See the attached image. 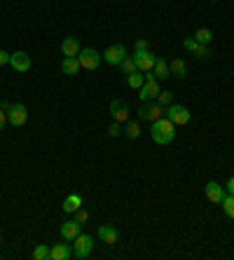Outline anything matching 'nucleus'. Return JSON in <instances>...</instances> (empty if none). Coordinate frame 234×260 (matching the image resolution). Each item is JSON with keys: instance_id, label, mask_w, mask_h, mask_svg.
Listing matches in <instances>:
<instances>
[{"instance_id": "obj_6", "label": "nucleus", "mask_w": 234, "mask_h": 260, "mask_svg": "<svg viewBox=\"0 0 234 260\" xmlns=\"http://www.w3.org/2000/svg\"><path fill=\"white\" fill-rule=\"evenodd\" d=\"M28 120V108L23 106V103H12L7 110V122L12 127H23Z\"/></svg>"}, {"instance_id": "obj_29", "label": "nucleus", "mask_w": 234, "mask_h": 260, "mask_svg": "<svg viewBox=\"0 0 234 260\" xmlns=\"http://www.w3.org/2000/svg\"><path fill=\"white\" fill-rule=\"evenodd\" d=\"M119 134H122V127H119V122H115V120H113V124L108 127V136L110 138H117Z\"/></svg>"}, {"instance_id": "obj_5", "label": "nucleus", "mask_w": 234, "mask_h": 260, "mask_svg": "<svg viewBox=\"0 0 234 260\" xmlns=\"http://www.w3.org/2000/svg\"><path fill=\"white\" fill-rule=\"evenodd\" d=\"M78 59H80V66L85 70H96L99 66H101V61H103V56L96 49H80V54H78Z\"/></svg>"}, {"instance_id": "obj_32", "label": "nucleus", "mask_w": 234, "mask_h": 260, "mask_svg": "<svg viewBox=\"0 0 234 260\" xmlns=\"http://www.w3.org/2000/svg\"><path fill=\"white\" fill-rule=\"evenodd\" d=\"M5 124H7V110H2V108H0V131L5 129Z\"/></svg>"}, {"instance_id": "obj_33", "label": "nucleus", "mask_w": 234, "mask_h": 260, "mask_svg": "<svg viewBox=\"0 0 234 260\" xmlns=\"http://www.w3.org/2000/svg\"><path fill=\"white\" fill-rule=\"evenodd\" d=\"M140 49H148V40H145V38L136 40V52H140Z\"/></svg>"}, {"instance_id": "obj_4", "label": "nucleus", "mask_w": 234, "mask_h": 260, "mask_svg": "<svg viewBox=\"0 0 234 260\" xmlns=\"http://www.w3.org/2000/svg\"><path fill=\"white\" fill-rule=\"evenodd\" d=\"M138 117L148 122H157L159 117H164V108L157 101H143V106L138 108Z\"/></svg>"}, {"instance_id": "obj_15", "label": "nucleus", "mask_w": 234, "mask_h": 260, "mask_svg": "<svg viewBox=\"0 0 234 260\" xmlns=\"http://www.w3.org/2000/svg\"><path fill=\"white\" fill-rule=\"evenodd\" d=\"M152 73H155V80H166V77H171V70H169V61H166L164 56H157Z\"/></svg>"}, {"instance_id": "obj_25", "label": "nucleus", "mask_w": 234, "mask_h": 260, "mask_svg": "<svg viewBox=\"0 0 234 260\" xmlns=\"http://www.w3.org/2000/svg\"><path fill=\"white\" fill-rule=\"evenodd\" d=\"M124 134H126V138H131V141H136V138L140 136V127H138V122H129V124H126Z\"/></svg>"}, {"instance_id": "obj_20", "label": "nucleus", "mask_w": 234, "mask_h": 260, "mask_svg": "<svg viewBox=\"0 0 234 260\" xmlns=\"http://www.w3.org/2000/svg\"><path fill=\"white\" fill-rule=\"evenodd\" d=\"M80 207H82V195H68L66 202H63V211L66 214H75Z\"/></svg>"}, {"instance_id": "obj_12", "label": "nucleus", "mask_w": 234, "mask_h": 260, "mask_svg": "<svg viewBox=\"0 0 234 260\" xmlns=\"http://www.w3.org/2000/svg\"><path fill=\"white\" fill-rule=\"evenodd\" d=\"M99 239H101L103 244H117L119 242V232H117V228H113V225H101L99 228Z\"/></svg>"}, {"instance_id": "obj_1", "label": "nucleus", "mask_w": 234, "mask_h": 260, "mask_svg": "<svg viewBox=\"0 0 234 260\" xmlns=\"http://www.w3.org/2000/svg\"><path fill=\"white\" fill-rule=\"evenodd\" d=\"M150 136H152V141H155L157 146H169L173 138H176V124L169 117H159L150 127Z\"/></svg>"}, {"instance_id": "obj_31", "label": "nucleus", "mask_w": 234, "mask_h": 260, "mask_svg": "<svg viewBox=\"0 0 234 260\" xmlns=\"http://www.w3.org/2000/svg\"><path fill=\"white\" fill-rule=\"evenodd\" d=\"M197 45H199V42H197L195 38H185V40H183V47H185L187 52H195V47H197Z\"/></svg>"}, {"instance_id": "obj_7", "label": "nucleus", "mask_w": 234, "mask_h": 260, "mask_svg": "<svg viewBox=\"0 0 234 260\" xmlns=\"http://www.w3.org/2000/svg\"><path fill=\"white\" fill-rule=\"evenodd\" d=\"M133 59H136V68L140 70V73H150V70L155 68V54L150 52V49H140V52L133 54Z\"/></svg>"}, {"instance_id": "obj_11", "label": "nucleus", "mask_w": 234, "mask_h": 260, "mask_svg": "<svg viewBox=\"0 0 234 260\" xmlns=\"http://www.w3.org/2000/svg\"><path fill=\"white\" fill-rule=\"evenodd\" d=\"M159 92H162L159 89V80H145L143 87L138 89V96H140V101H155Z\"/></svg>"}, {"instance_id": "obj_35", "label": "nucleus", "mask_w": 234, "mask_h": 260, "mask_svg": "<svg viewBox=\"0 0 234 260\" xmlns=\"http://www.w3.org/2000/svg\"><path fill=\"white\" fill-rule=\"evenodd\" d=\"M225 190H230V195H234V176L227 181V185H225Z\"/></svg>"}, {"instance_id": "obj_9", "label": "nucleus", "mask_w": 234, "mask_h": 260, "mask_svg": "<svg viewBox=\"0 0 234 260\" xmlns=\"http://www.w3.org/2000/svg\"><path fill=\"white\" fill-rule=\"evenodd\" d=\"M110 115H113L115 122H126L129 115H131V110H129V106H126V101L115 99V101H110Z\"/></svg>"}, {"instance_id": "obj_10", "label": "nucleus", "mask_w": 234, "mask_h": 260, "mask_svg": "<svg viewBox=\"0 0 234 260\" xmlns=\"http://www.w3.org/2000/svg\"><path fill=\"white\" fill-rule=\"evenodd\" d=\"M9 66H12L16 73H28V70H31V56L26 52H14L9 56Z\"/></svg>"}, {"instance_id": "obj_22", "label": "nucleus", "mask_w": 234, "mask_h": 260, "mask_svg": "<svg viewBox=\"0 0 234 260\" xmlns=\"http://www.w3.org/2000/svg\"><path fill=\"white\" fill-rule=\"evenodd\" d=\"M119 70H122V73H124V75H131V73H136V59H133V56H124V59H122V63H119Z\"/></svg>"}, {"instance_id": "obj_23", "label": "nucleus", "mask_w": 234, "mask_h": 260, "mask_svg": "<svg viewBox=\"0 0 234 260\" xmlns=\"http://www.w3.org/2000/svg\"><path fill=\"white\" fill-rule=\"evenodd\" d=\"M195 40L199 42V45H211V40H213V31H211V28H199V31L195 33Z\"/></svg>"}, {"instance_id": "obj_26", "label": "nucleus", "mask_w": 234, "mask_h": 260, "mask_svg": "<svg viewBox=\"0 0 234 260\" xmlns=\"http://www.w3.org/2000/svg\"><path fill=\"white\" fill-rule=\"evenodd\" d=\"M155 101H157V103H159L162 108H169V106L173 103V96H171V92H159Z\"/></svg>"}, {"instance_id": "obj_13", "label": "nucleus", "mask_w": 234, "mask_h": 260, "mask_svg": "<svg viewBox=\"0 0 234 260\" xmlns=\"http://www.w3.org/2000/svg\"><path fill=\"white\" fill-rule=\"evenodd\" d=\"M204 192H206V197L213 202V204H220L223 202V197H225V188L223 185H218V183H206V188H204Z\"/></svg>"}, {"instance_id": "obj_8", "label": "nucleus", "mask_w": 234, "mask_h": 260, "mask_svg": "<svg viewBox=\"0 0 234 260\" xmlns=\"http://www.w3.org/2000/svg\"><path fill=\"white\" fill-rule=\"evenodd\" d=\"M101 56H103V61L110 63V66H119L122 59L126 56V47L124 45H110L108 49L101 54Z\"/></svg>"}, {"instance_id": "obj_18", "label": "nucleus", "mask_w": 234, "mask_h": 260, "mask_svg": "<svg viewBox=\"0 0 234 260\" xmlns=\"http://www.w3.org/2000/svg\"><path fill=\"white\" fill-rule=\"evenodd\" d=\"M80 68H82V66H80L78 56H66V59L61 61V70L66 73V75H78Z\"/></svg>"}, {"instance_id": "obj_27", "label": "nucleus", "mask_w": 234, "mask_h": 260, "mask_svg": "<svg viewBox=\"0 0 234 260\" xmlns=\"http://www.w3.org/2000/svg\"><path fill=\"white\" fill-rule=\"evenodd\" d=\"M197 56V59H211V49H209V45H197L195 47V52H192Z\"/></svg>"}, {"instance_id": "obj_2", "label": "nucleus", "mask_w": 234, "mask_h": 260, "mask_svg": "<svg viewBox=\"0 0 234 260\" xmlns=\"http://www.w3.org/2000/svg\"><path fill=\"white\" fill-rule=\"evenodd\" d=\"M164 117H169L176 127H185L190 122V110L180 103H171L169 108H164Z\"/></svg>"}, {"instance_id": "obj_34", "label": "nucleus", "mask_w": 234, "mask_h": 260, "mask_svg": "<svg viewBox=\"0 0 234 260\" xmlns=\"http://www.w3.org/2000/svg\"><path fill=\"white\" fill-rule=\"evenodd\" d=\"M9 56H12V54H7L5 49H0V66H5V63H9Z\"/></svg>"}, {"instance_id": "obj_21", "label": "nucleus", "mask_w": 234, "mask_h": 260, "mask_svg": "<svg viewBox=\"0 0 234 260\" xmlns=\"http://www.w3.org/2000/svg\"><path fill=\"white\" fill-rule=\"evenodd\" d=\"M143 82H145V73H140V70H136V73H131V75H126V84H129L131 89H136V92L143 87Z\"/></svg>"}, {"instance_id": "obj_24", "label": "nucleus", "mask_w": 234, "mask_h": 260, "mask_svg": "<svg viewBox=\"0 0 234 260\" xmlns=\"http://www.w3.org/2000/svg\"><path fill=\"white\" fill-rule=\"evenodd\" d=\"M220 204H223V211H225L227 218H232L234 221V195H225Z\"/></svg>"}, {"instance_id": "obj_3", "label": "nucleus", "mask_w": 234, "mask_h": 260, "mask_svg": "<svg viewBox=\"0 0 234 260\" xmlns=\"http://www.w3.org/2000/svg\"><path fill=\"white\" fill-rule=\"evenodd\" d=\"M94 249V237L92 235H85V232H80L78 237L73 239V256L75 258H87Z\"/></svg>"}, {"instance_id": "obj_16", "label": "nucleus", "mask_w": 234, "mask_h": 260, "mask_svg": "<svg viewBox=\"0 0 234 260\" xmlns=\"http://www.w3.org/2000/svg\"><path fill=\"white\" fill-rule=\"evenodd\" d=\"M80 42H78V38H63L61 40V52H63V56H78L80 54Z\"/></svg>"}, {"instance_id": "obj_28", "label": "nucleus", "mask_w": 234, "mask_h": 260, "mask_svg": "<svg viewBox=\"0 0 234 260\" xmlns=\"http://www.w3.org/2000/svg\"><path fill=\"white\" fill-rule=\"evenodd\" d=\"M33 258H35V260H47V258H49V249H47L45 244L35 246V251H33Z\"/></svg>"}, {"instance_id": "obj_17", "label": "nucleus", "mask_w": 234, "mask_h": 260, "mask_svg": "<svg viewBox=\"0 0 234 260\" xmlns=\"http://www.w3.org/2000/svg\"><path fill=\"white\" fill-rule=\"evenodd\" d=\"M73 256V249L68 244H56L54 249H49V260H68Z\"/></svg>"}, {"instance_id": "obj_19", "label": "nucleus", "mask_w": 234, "mask_h": 260, "mask_svg": "<svg viewBox=\"0 0 234 260\" xmlns=\"http://www.w3.org/2000/svg\"><path fill=\"white\" fill-rule=\"evenodd\" d=\"M169 70H171V75L178 77V80H185L187 77V63L183 61V59H173V61L169 63Z\"/></svg>"}, {"instance_id": "obj_14", "label": "nucleus", "mask_w": 234, "mask_h": 260, "mask_svg": "<svg viewBox=\"0 0 234 260\" xmlns=\"http://www.w3.org/2000/svg\"><path fill=\"white\" fill-rule=\"evenodd\" d=\"M80 235V223L78 221H66L61 223V237L66 242H73V239Z\"/></svg>"}, {"instance_id": "obj_30", "label": "nucleus", "mask_w": 234, "mask_h": 260, "mask_svg": "<svg viewBox=\"0 0 234 260\" xmlns=\"http://www.w3.org/2000/svg\"><path fill=\"white\" fill-rule=\"evenodd\" d=\"M75 221H78V223H80V225H85V223H87V221H89V214H87L85 209L80 207V209H78V211H75Z\"/></svg>"}]
</instances>
